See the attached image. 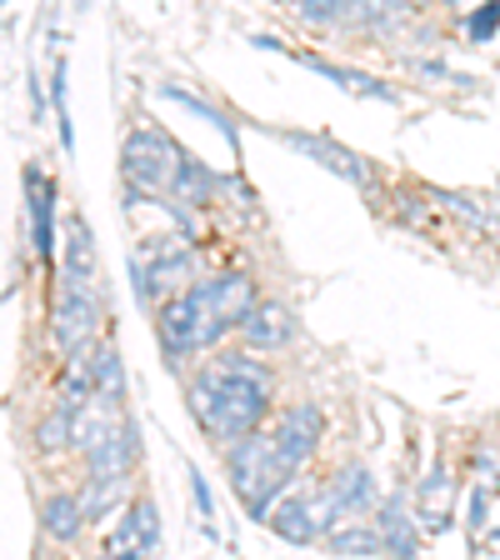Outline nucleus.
Masks as SVG:
<instances>
[{
	"instance_id": "2eb2a0df",
	"label": "nucleus",
	"mask_w": 500,
	"mask_h": 560,
	"mask_svg": "<svg viewBox=\"0 0 500 560\" xmlns=\"http://www.w3.org/2000/svg\"><path fill=\"white\" fill-rule=\"evenodd\" d=\"M451 495H455V476L445 466H431L420 476L416 505H410L420 536H445V530H451Z\"/></svg>"
},
{
	"instance_id": "f704fd0d",
	"label": "nucleus",
	"mask_w": 500,
	"mask_h": 560,
	"mask_svg": "<svg viewBox=\"0 0 500 560\" xmlns=\"http://www.w3.org/2000/svg\"><path fill=\"white\" fill-rule=\"evenodd\" d=\"M435 5H470V0H435Z\"/></svg>"
},
{
	"instance_id": "4be33fe9",
	"label": "nucleus",
	"mask_w": 500,
	"mask_h": 560,
	"mask_svg": "<svg viewBox=\"0 0 500 560\" xmlns=\"http://www.w3.org/2000/svg\"><path fill=\"white\" fill-rule=\"evenodd\" d=\"M75 416H81V410H70V406H60V400H56L46 416L35 420L31 445H35V455H40V460H56V455L70 451V435H75Z\"/></svg>"
},
{
	"instance_id": "b1692460",
	"label": "nucleus",
	"mask_w": 500,
	"mask_h": 560,
	"mask_svg": "<svg viewBox=\"0 0 500 560\" xmlns=\"http://www.w3.org/2000/svg\"><path fill=\"white\" fill-rule=\"evenodd\" d=\"M130 480H136V476H120V480H81L85 525H105L111 515H120V505L130 501Z\"/></svg>"
},
{
	"instance_id": "c756f323",
	"label": "nucleus",
	"mask_w": 500,
	"mask_h": 560,
	"mask_svg": "<svg viewBox=\"0 0 500 560\" xmlns=\"http://www.w3.org/2000/svg\"><path fill=\"white\" fill-rule=\"evenodd\" d=\"M25 95H31V120L40 126V120H50V91L40 85V66L25 70Z\"/></svg>"
},
{
	"instance_id": "c85d7f7f",
	"label": "nucleus",
	"mask_w": 500,
	"mask_h": 560,
	"mask_svg": "<svg viewBox=\"0 0 500 560\" xmlns=\"http://www.w3.org/2000/svg\"><path fill=\"white\" fill-rule=\"evenodd\" d=\"M466 40L470 46H486V40H496L500 35V0H480V5H470V15H466Z\"/></svg>"
},
{
	"instance_id": "423d86ee",
	"label": "nucleus",
	"mask_w": 500,
	"mask_h": 560,
	"mask_svg": "<svg viewBox=\"0 0 500 560\" xmlns=\"http://www.w3.org/2000/svg\"><path fill=\"white\" fill-rule=\"evenodd\" d=\"M181 155H186V145H175L161 126H136V130H126V140H120V175H126L130 186L165 196L175 180Z\"/></svg>"
},
{
	"instance_id": "7c9ffc66",
	"label": "nucleus",
	"mask_w": 500,
	"mask_h": 560,
	"mask_svg": "<svg viewBox=\"0 0 500 560\" xmlns=\"http://www.w3.org/2000/svg\"><path fill=\"white\" fill-rule=\"evenodd\" d=\"M221 200L235 210H256V190H251L245 175H221Z\"/></svg>"
},
{
	"instance_id": "2f4dec72",
	"label": "nucleus",
	"mask_w": 500,
	"mask_h": 560,
	"mask_svg": "<svg viewBox=\"0 0 500 560\" xmlns=\"http://www.w3.org/2000/svg\"><path fill=\"white\" fill-rule=\"evenodd\" d=\"M186 476H190V501H196V511H200V525H210V521H216V495H210V480L200 476V466H190Z\"/></svg>"
},
{
	"instance_id": "39448f33",
	"label": "nucleus",
	"mask_w": 500,
	"mask_h": 560,
	"mask_svg": "<svg viewBox=\"0 0 500 560\" xmlns=\"http://www.w3.org/2000/svg\"><path fill=\"white\" fill-rule=\"evenodd\" d=\"M105 320V295L101 285H56V301H50V346L56 355H75V350H91L101 336Z\"/></svg>"
},
{
	"instance_id": "9d476101",
	"label": "nucleus",
	"mask_w": 500,
	"mask_h": 560,
	"mask_svg": "<svg viewBox=\"0 0 500 560\" xmlns=\"http://www.w3.org/2000/svg\"><path fill=\"white\" fill-rule=\"evenodd\" d=\"M245 350H256V355H280V350H291L295 336H301V320L286 301H256L245 311V320L235 326Z\"/></svg>"
},
{
	"instance_id": "f03ea898",
	"label": "nucleus",
	"mask_w": 500,
	"mask_h": 560,
	"mask_svg": "<svg viewBox=\"0 0 500 560\" xmlns=\"http://www.w3.org/2000/svg\"><path fill=\"white\" fill-rule=\"evenodd\" d=\"M221 455H225V486H231V495L245 505L251 521H266V511L276 505V495L280 490H291L295 476H301V470L270 445L266 425L251 431V435H241V441H231V445H221Z\"/></svg>"
},
{
	"instance_id": "6ab92c4d",
	"label": "nucleus",
	"mask_w": 500,
	"mask_h": 560,
	"mask_svg": "<svg viewBox=\"0 0 500 560\" xmlns=\"http://www.w3.org/2000/svg\"><path fill=\"white\" fill-rule=\"evenodd\" d=\"M171 200H181V206H190V210H206V206H216L221 200V175L210 171L200 155H181V165H175V180H171V190H165Z\"/></svg>"
},
{
	"instance_id": "f3484780",
	"label": "nucleus",
	"mask_w": 500,
	"mask_h": 560,
	"mask_svg": "<svg viewBox=\"0 0 500 560\" xmlns=\"http://www.w3.org/2000/svg\"><path fill=\"white\" fill-rule=\"evenodd\" d=\"M326 490L336 495V505H340V515H346V521H356V515H371L375 501H381L375 470L365 466V460H346V466H340L336 476L326 480Z\"/></svg>"
},
{
	"instance_id": "473e14b6",
	"label": "nucleus",
	"mask_w": 500,
	"mask_h": 560,
	"mask_svg": "<svg viewBox=\"0 0 500 560\" xmlns=\"http://www.w3.org/2000/svg\"><path fill=\"white\" fill-rule=\"evenodd\" d=\"M466 525H470V540H480V530L490 525V495L486 490H470V515H466Z\"/></svg>"
},
{
	"instance_id": "4c0bfd02",
	"label": "nucleus",
	"mask_w": 500,
	"mask_h": 560,
	"mask_svg": "<svg viewBox=\"0 0 500 560\" xmlns=\"http://www.w3.org/2000/svg\"><path fill=\"white\" fill-rule=\"evenodd\" d=\"M0 5H11V0H0Z\"/></svg>"
},
{
	"instance_id": "72a5a7b5",
	"label": "nucleus",
	"mask_w": 500,
	"mask_h": 560,
	"mask_svg": "<svg viewBox=\"0 0 500 560\" xmlns=\"http://www.w3.org/2000/svg\"><path fill=\"white\" fill-rule=\"evenodd\" d=\"M420 215H426V200L420 196H400L396 200V221L400 225H420Z\"/></svg>"
},
{
	"instance_id": "a211bd4d",
	"label": "nucleus",
	"mask_w": 500,
	"mask_h": 560,
	"mask_svg": "<svg viewBox=\"0 0 500 560\" xmlns=\"http://www.w3.org/2000/svg\"><path fill=\"white\" fill-rule=\"evenodd\" d=\"M260 525H270V536H280L286 546H321V530L311 521V501L301 490H280Z\"/></svg>"
},
{
	"instance_id": "0eeeda50",
	"label": "nucleus",
	"mask_w": 500,
	"mask_h": 560,
	"mask_svg": "<svg viewBox=\"0 0 500 560\" xmlns=\"http://www.w3.org/2000/svg\"><path fill=\"white\" fill-rule=\"evenodd\" d=\"M266 431H270V445L295 470H305L315 460V451H321V441H326V410H321V400H291L286 410H276V420Z\"/></svg>"
},
{
	"instance_id": "dca6fc26",
	"label": "nucleus",
	"mask_w": 500,
	"mask_h": 560,
	"mask_svg": "<svg viewBox=\"0 0 500 560\" xmlns=\"http://www.w3.org/2000/svg\"><path fill=\"white\" fill-rule=\"evenodd\" d=\"M40 536L56 540V546H81V536L91 530L81 511V490H50L40 495Z\"/></svg>"
},
{
	"instance_id": "c9c22d12",
	"label": "nucleus",
	"mask_w": 500,
	"mask_h": 560,
	"mask_svg": "<svg viewBox=\"0 0 500 560\" xmlns=\"http://www.w3.org/2000/svg\"><path fill=\"white\" fill-rule=\"evenodd\" d=\"M266 5H295V0H266Z\"/></svg>"
},
{
	"instance_id": "7ed1b4c3",
	"label": "nucleus",
	"mask_w": 500,
	"mask_h": 560,
	"mask_svg": "<svg viewBox=\"0 0 500 560\" xmlns=\"http://www.w3.org/2000/svg\"><path fill=\"white\" fill-rule=\"evenodd\" d=\"M231 330L216 320V311L206 305L200 285H186V291L165 295L155 305V340H161V355L171 361V371H186L190 361L210 355Z\"/></svg>"
},
{
	"instance_id": "6e6552de",
	"label": "nucleus",
	"mask_w": 500,
	"mask_h": 560,
	"mask_svg": "<svg viewBox=\"0 0 500 560\" xmlns=\"http://www.w3.org/2000/svg\"><path fill=\"white\" fill-rule=\"evenodd\" d=\"M25 235H31V250L40 256V266L56 276V256H60V235H56V180H50L40 165H25Z\"/></svg>"
},
{
	"instance_id": "412c9836",
	"label": "nucleus",
	"mask_w": 500,
	"mask_h": 560,
	"mask_svg": "<svg viewBox=\"0 0 500 560\" xmlns=\"http://www.w3.org/2000/svg\"><path fill=\"white\" fill-rule=\"evenodd\" d=\"M431 206H445L451 215H461L470 231L500 235V196H480V190H431Z\"/></svg>"
},
{
	"instance_id": "bb28decb",
	"label": "nucleus",
	"mask_w": 500,
	"mask_h": 560,
	"mask_svg": "<svg viewBox=\"0 0 500 560\" xmlns=\"http://www.w3.org/2000/svg\"><path fill=\"white\" fill-rule=\"evenodd\" d=\"M321 546H326L330 556H385L381 530H375V525H361V515H356V521H340L336 530H326Z\"/></svg>"
},
{
	"instance_id": "a878e982",
	"label": "nucleus",
	"mask_w": 500,
	"mask_h": 560,
	"mask_svg": "<svg viewBox=\"0 0 500 560\" xmlns=\"http://www.w3.org/2000/svg\"><path fill=\"white\" fill-rule=\"evenodd\" d=\"M291 11L305 31H356V0H295Z\"/></svg>"
},
{
	"instance_id": "5701e85b",
	"label": "nucleus",
	"mask_w": 500,
	"mask_h": 560,
	"mask_svg": "<svg viewBox=\"0 0 500 560\" xmlns=\"http://www.w3.org/2000/svg\"><path fill=\"white\" fill-rule=\"evenodd\" d=\"M56 400L70 410H85L95 400V381H91V350L60 355V375H56Z\"/></svg>"
},
{
	"instance_id": "20e7f679",
	"label": "nucleus",
	"mask_w": 500,
	"mask_h": 560,
	"mask_svg": "<svg viewBox=\"0 0 500 560\" xmlns=\"http://www.w3.org/2000/svg\"><path fill=\"white\" fill-rule=\"evenodd\" d=\"M270 140H280L286 151L305 155L311 165H321V171H330L336 180H346L350 190H361V196H375L381 190V171H375L371 155L350 151V145H340L336 136H326V130H280V126H260Z\"/></svg>"
},
{
	"instance_id": "393cba45",
	"label": "nucleus",
	"mask_w": 500,
	"mask_h": 560,
	"mask_svg": "<svg viewBox=\"0 0 500 560\" xmlns=\"http://www.w3.org/2000/svg\"><path fill=\"white\" fill-rule=\"evenodd\" d=\"M161 101H171V105H186L190 116H196V120H206V126L216 130V136H221L225 145H231V151H241V130H235V126H231V116H225L221 105H210L206 95H196V91H186V85H171V81H165V85H161Z\"/></svg>"
},
{
	"instance_id": "ddd939ff",
	"label": "nucleus",
	"mask_w": 500,
	"mask_h": 560,
	"mask_svg": "<svg viewBox=\"0 0 500 560\" xmlns=\"http://www.w3.org/2000/svg\"><path fill=\"white\" fill-rule=\"evenodd\" d=\"M56 276H60V285H95L101 280V250H95V235L85 215H70L66 235H60Z\"/></svg>"
},
{
	"instance_id": "aec40b11",
	"label": "nucleus",
	"mask_w": 500,
	"mask_h": 560,
	"mask_svg": "<svg viewBox=\"0 0 500 560\" xmlns=\"http://www.w3.org/2000/svg\"><path fill=\"white\" fill-rule=\"evenodd\" d=\"M91 381H95V400H101V406L126 410V361H120V346L95 340L91 346Z\"/></svg>"
},
{
	"instance_id": "cd10ccee",
	"label": "nucleus",
	"mask_w": 500,
	"mask_h": 560,
	"mask_svg": "<svg viewBox=\"0 0 500 560\" xmlns=\"http://www.w3.org/2000/svg\"><path fill=\"white\" fill-rule=\"evenodd\" d=\"M50 120H56L60 130V151H75V126H70V70L66 60H56L50 66Z\"/></svg>"
},
{
	"instance_id": "e433bc0d",
	"label": "nucleus",
	"mask_w": 500,
	"mask_h": 560,
	"mask_svg": "<svg viewBox=\"0 0 500 560\" xmlns=\"http://www.w3.org/2000/svg\"><path fill=\"white\" fill-rule=\"evenodd\" d=\"M490 540H500V525H496V530H490Z\"/></svg>"
},
{
	"instance_id": "f8f14e48",
	"label": "nucleus",
	"mask_w": 500,
	"mask_h": 560,
	"mask_svg": "<svg viewBox=\"0 0 500 560\" xmlns=\"http://www.w3.org/2000/svg\"><path fill=\"white\" fill-rule=\"evenodd\" d=\"M286 60H295V66H305L311 75H321V81L340 85L346 95H361V101H381V105H400V91L396 85H385L381 75H371V70H356V66H340V60L330 56H315V50H291Z\"/></svg>"
},
{
	"instance_id": "9b49d317",
	"label": "nucleus",
	"mask_w": 500,
	"mask_h": 560,
	"mask_svg": "<svg viewBox=\"0 0 500 560\" xmlns=\"http://www.w3.org/2000/svg\"><path fill=\"white\" fill-rule=\"evenodd\" d=\"M200 285V295H206V305L216 311V320H221L225 330L235 336V326L245 320V311L260 301V291H256V276L251 270H241V266H231V270H216V276H206V280H196Z\"/></svg>"
},
{
	"instance_id": "4468645a",
	"label": "nucleus",
	"mask_w": 500,
	"mask_h": 560,
	"mask_svg": "<svg viewBox=\"0 0 500 560\" xmlns=\"http://www.w3.org/2000/svg\"><path fill=\"white\" fill-rule=\"evenodd\" d=\"M375 530H381L385 556H420V525L410 515V495L406 490H391L375 501Z\"/></svg>"
},
{
	"instance_id": "1a4fd4ad",
	"label": "nucleus",
	"mask_w": 500,
	"mask_h": 560,
	"mask_svg": "<svg viewBox=\"0 0 500 560\" xmlns=\"http://www.w3.org/2000/svg\"><path fill=\"white\" fill-rule=\"evenodd\" d=\"M165 546V530H161V511L155 501L140 490L136 501L120 505V521L111 525V536H105V556H126V560H146Z\"/></svg>"
},
{
	"instance_id": "f257e3e1",
	"label": "nucleus",
	"mask_w": 500,
	"mask_h": 560,
	"mask_svg": "<svg viewBox=\"0 0 500 560\" xmlns=\"http://www.w3.org/2000/svg\"><path fill=\"white\" fill-rule=\"evenodd\" d=\"M186 406L216 445L260 431L276 410V371L256 350H210V361L186 375Z\"/></svg>"
}]
</instances>
